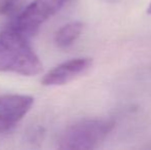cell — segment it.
<instances>
[{
  "mask_svg": "<svg viewBox=\"0 0 151 150\" xmlns=\"http://www.w3.org/2000/svg\"><path fill=\"white\" fill-rule=\"evenodd\" d=\"M42 70V63L29 43L28 37L14 27L0 32V72L34 76Z\"/></svg>",
  "mask_w": 151,
  "mask_h": 150,
  "instance_id": "6da1fadb",
  "label": "cell"
},
{
  "mask_svg": "<svg viewBox=\"0 0 151 150\" xmlns=\"http://www.w3.org/2000/svg\"><path fill=\"white\" fill-rule=\"evenodd\" d=\"M114 128V121L102 118H84L70 124L61 133L58 148L91 150L99 147Z\"/></svg>",
  "mask_w": 151,
  "mask_h": 150,
  "instance_id": "7a4b0ae2",
  "label": "cell"
},
{
  "mask_svg": "<svg viewBox=\"0 0 151 150\" xmlns=\"http://www.w3.org/2000/svg\"><path fill=\"white\" fill-rule=\"evenodd\" d=\"M68 0H34L18 16L12 27L26 37L38 32L43 23L56 14Z\"/></svg>",
  "mask_w": 151,
  "mask_h": 150,
  "instance_id": "3957f363",
  "label": "cell"
},
{
  "mask_svg": "<svg viewBox=\"0 0 151 150\" xmlns=\"http://www.w3.org/2000/svg\"><path fill=\"white\" fill-rule=\"evenodd\" d=\"M34 99L27 95L0 96V133L10 131L31 110Z\"/></svg>",
  "mask_w": 151,
  "mask_h": 150,
  "instance_id": "277c9868",
  "label": "cell"
},
{
  "mask_svg": "<svg viewBox=\"0 0 151 150\" xmlns=\"http://www.w3.org/2000/svg\"><path fill=\"white\" fill-rule=\"evenodd\" d=\"M91 58H75L61 63L43 75L41 84L44 86H60L84 75L91 68Z\"/></svg>",
  "mask_w": 151,
  "mask_h": 150,
  "instance_id": "5b68a950",
  "label": "cell"
},
{
  "mask_svg": "<svg viewBox=\"0 0 151 150\" xmlns=\"http://www.w3.org/2000/svg\"><path fill=\"white\" fill-rule=\"evenodd\" d=\"M84 29V24L79 21H74L62 26L56 32L55 42L57 46L61 48H67L71 46L80 35L82 34Z\"/></svg>",
  "mask_w": 151,
  "mask_h": 150,
  "instance_id": "8992f818",
  "label": "cell"
},
{
  "mask_svg": "<svg viewBox=\"0 0 151 150\" xmlns=\"http://www.w3.org/2000/svg\"><path fill=\"white\" fill-rule=\"evenodd\" d=\"M24 0H0V16L7 17L18 11Z\"/></svg>",
  "mask_w": 151,
  "mask_h": 150,
  "instance_id": "52a82bcc",
  "label": "cell"
},
{
  "mask_svg": "<svg viewBox=\"0 0 151 150\" xmlns=\"http://www.w3.org/2000/svg\"><path fill=\"white\" fill-rule=\"evenodd\" d=\"M147 14H151V2H150V4L148 5V7H147Z\"/></svg>",
  "mask_w": 151,
  "mask_h": 150,
  "instance_id": "ba28073f",
  "label": "cell"
}]
</instances>
